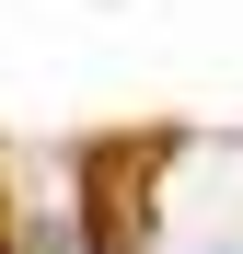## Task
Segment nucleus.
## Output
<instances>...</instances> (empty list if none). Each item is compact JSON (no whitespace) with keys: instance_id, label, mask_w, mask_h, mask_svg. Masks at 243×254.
I'll use <instances>...</instances> for the list:
<instances>
[{"instance_id":"1","label":"nucleus","mask_w":243,"mask_h":254,"mask_svg":"<svg viewBox=\"0 0 243 254\" xmlns=\"http://www.w3.org/2000/svg\"><path fill=\"white\" fill-rule=\"evenodd\" d=\"M35 254H93V243H81V220H70V208H47V220H35Z\"/></svg>"}]
</instances>
